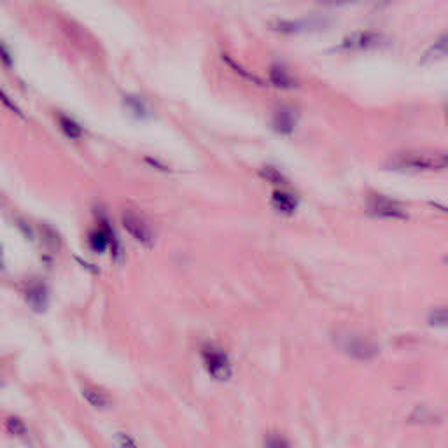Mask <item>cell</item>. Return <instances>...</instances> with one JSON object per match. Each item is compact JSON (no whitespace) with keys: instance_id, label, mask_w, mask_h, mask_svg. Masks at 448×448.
I'll list each match as a JSON object with an SVG mask.
<instances>
[{"instance_id":"1","label":"cell","mask_w":448,"mask_h":448,"mask_svg":"<svg viewBox=\"0 0 448 448\" xmlns=\"http://www.w3.org/2000/svg\"><path fill=\"white\" fill-rule=\"evenodd\" d=\"M387 170L396 172H440L448 168V152L434 149H411L391 156Z\"/></svg>"},{"instance_id":"2","label":"cell","mask_w":448,"mask_h":448,"mask_svg":"<svg viewBox=\"0 0 448 448\" xmlns=\"http://www.w3.org/2000/svg\"><path fill=\"white\" fill-rule=\"evenodd\" d=\"M119 222H121V228L135 244L142 245L145 249L154 247L156 244V231L152 228L151 222L137 210H132V208H126L119 214Z\"/></svg>"},{"instance_id":"3","label":"cell","mask_w":448,"mask_h":448,"mask_svg":"<svg viewBox=\"0 0 448 448\" xmlns=\"http://www.w3.org/2000/svg\"><path fill=\"white\" fill-rule=\"evenodd\" d=\"M200 356L205 364V370L214 380L226 382L233 373V366L228 359L226 352L222 350L221 347H217V345L205 341L200 347Z\"/></svg>"},{"instance_id":"4","label":"cell","mask_w":448,"mask_h":448,"mask_svg":"<svg viewBox=\"0 0 448 448\" xmlns=\"http://www.w3.org/2000/svg\"><path fill=\"white\" fill-rule=\"evenodd\" d=\"M366 212L377 219H406L408 212L403 204L380 193H370L366 198Z\"/></svg>"},{"instance_id":"5","label":"cell","mask_w":448,"mask_h":448,"mask_svg":"<svg viewBox=\"0 0 448 448\" xmlns=\"http://www.w3.org/2000/svg\"><path fill=\"white\" fill-rule=\"evenodd\" d=\"M387 37L377 30H359L354 34L347 35L343 41L338 44L337 51H370V49H377L386 46Z\"/></svg>"},{"instance_id":"6","label":"cell","mask_w":448,"mask_h":448,"mask_svg":"<svg viewBox=\"0 0 448 448\" xmlns=\"http://www.w3.org/2000/svg\"><path fill=\"white\" fill-rule=\"evenodd\" d=\"M340 345L347 356L357 361H371L378 356V345L363 334H343Z\"/></svg>"},{"instance_id":"7","label":"cell","mask_w":448,"mask_h":448,"mask_svg":"<svg viewBox=\"0 0 448 448\" xmlns=\"http://www.w3.org/2000/svg\"><path fill=\"white\" fill-rule=\"evenodd\" d=\"M23 301L26 303V307L35 314H44L49 308V301H51V291H49L48 284L39 278L28 280L21 289Z\"/></svg>"},{"instance_id":"8","label":"cell","mask_w":448,"mask_h":448,"mask_svg":"<svg viewBox=\"0 0 448 448\" xmlns=\"http://www.w3.org/2000/svg\"><path fill=\"white\" fill-rule=\"evenodd\" d=\"M328 25V19L319 18V16H305L301 19H278L275 21L274 30L280 34H308L315 30H323Z\"/></svg>"},{"instance_id":"9","label":"cell","mask_w":448,"mask_h":448,"mask_svg":"<svg viewBox=\"0 0 448 448\" xmlns=\"http://www.w3.org/2000/svg\"><path fill=\"white\" fill-rule=\"evenodd\" d=\"M95 222H98V224H102L104 226V230L107 231V237H109V254H111L112 261H114L116 265H121L125 263L126 260V249H125V244H123L121 237H119L118 230H116L114 222L109 219V215L105 214L104 210H98L97 217H95Z\"/></svg>"},{"instance_id":"10","label":"cell","mask_w":448,"mask_h":448,"mask_svg":"<svg viewBox=\"0 0 448 448\" xmlns=\"http://www.w3.org/2000/svg\"><path fill=\"white\" fill-rule=\"evenodd\" d=\"M82 401L95 411H109L114 408V397L104 389V387L93 386V384H82L79 387Z\"/></svg>"},{"instance_id":"11","label":"cell","mask_w":448,"mask_h":448,"mask_svg":"<svg viewBox=\"0 0 448 448\" xmlns=\"http://www.w3.org/2000/svg\"><path fill=\"white\" fill-rule=\"evenodd\" d=\"M298 123V112L294 107H289V105H282V107H277L274 111V116H271V130L275 134L282 135H291L296 128Z\"/></svg>"},{"instance_id":"12","label":"cell","mask_w":448,"mask_h":448,"mask_svg":"<svg viewBox=\"0 0 448 448\" xmlns=\"http://www.w3.org/2000/svg\"><path fill=\"white\" fill-rule=\"evenodd\" d=\"M2 431H4L8 436H11L12 440L23 441V443H28L32 434H30V427L25 420L19 417V415L9 413L2 419Z\"/></svg>"},{"instance_id":"13","label":"cell","mask_w":448,"mask_h":448,"mask_svg":"<svg viewBox=\"0 0 448 448\" xmlns=\"http://www.w3.org/2000/svg\"><path fill=\"white\" fill-rule=\"evenodd\" d=\"M271 205H274V207L277 208V212H280V214L293 215L294 212H296L300 201H298V197L293 191L284 188H277L274 193H271Z\"/></svg>"},{"instance_id":"14","label":"cell","mask_w":448,"mask_h":448,"mask_svg":"<svg viewBox=\"0 0 448 448\" xmlns=\"http://www.w3.org/2000/svg\"><path fill=\"white\" fill-rule=\"evenodd\" d=\"M86 245H88V249L93 252V254H97V256L107 254L109 237H107V231L104 230L102 224L95 222V226L88 231V235H86Z\"/></svg>"},{"instance_id":"15","label":"cell","mask_w":448,"mask_h":448,"mask_svg":"<svg viewBox=\"0 0 448 448\" xmlns=\"http://www.w3.org/2000/svg\"><path fill=\"white\" fill-rule=\"evenodd\" d=\"M270 82L275 88L280 89H294L298 88V81L294 79V75L287 71V67H284L282 63H274L270 67Z\"/></svg>"},{"instance_id":"16","label":"cell","mask_w":448,"mask_h":448,"mask_svg":"<svg viewBox=\"0 0 448 448\" xmlns=\"http://www.w3.org/2000/svg\"><path fill=\"white\" fill-rule=\"evenodd\" d=\"M58 126L60 130L63 132V135L71 138V141H81L82 138L81 125L72 118H69V116L58 114Z\"/></svg>"},{"instance_id":"17","label":"cell","mask_w":448,"mask_h":448,"mask_svg":"<svg viewBox=\"0 0 448 448\" xmlns=\"http://www.w3.org/2000/svg\"><path fill=\"white\" fill-rule=\"evenodd\" d=\"M111 443L112 448H141L138 447L137 438L132 433H128V431H116V433L112 434Z\"/></svg>"},{"instance_id":"18","label":"cell","mask_w":448,"mask_h":448,"mask_svg":"<svg viewBox=\"0 0 448 448\" xmlns=\"http://www.w3.org/2000/svg\"><path fill=\"white\" fill-rule=\"evenodd\" d=\"M260 175L265 181L270 182L271 186H275V188H285V186H287V179L282 175V172L278 170V168L271 167V165H267V167L261 168Z\"/></svg>"},{"instance_id":"19","label":"cell","mask_w":448,"mask_h":448,"mask_svg":"<svg viewBox=\"0 0 448 448\" xmlns=\"http://www.w3.org/2000/svg\"><path fill=\"white\" fill-rule=\"evenodd\" d=\"M424 56H426V58H440V56H448V30L433 42V46L429 48V51H427Z\"/></svg>"},{"instance_id":"20","label":"cell","mask_w":448,"mask_h":448,"mask_svg":"<svg viewBox=\"0 0 448 448\" xmlns=\"http://www.w3.org/2000/svg\"><path fill=\"white\" fill-rule=\"evenodd\" d=\"M427 323H429V326L433 328L448 330V305L447 307L436 308V310L431 312L429 317H427Z\"/></svg>"},{"instance_id":"21","label":"cell","mask_w":448,"mask_h":448,"mask_svg":"<svg viewBox=\"0 0 448 448\" xmlns=\"http://www.w3.org/2000/svg\"><path fill=\"white\" fill-rule=\"evenodd\" d=\"M265 448H293V445L280 433H270L265 438Z\"/></svg>"},{"instance_id":"22","label":"cell","mask_w":448,"mask_h":448,"mask_svg":"<svg viewBox=\"0 0 448 448\" xmlns=\"http://www.w3.org/2000/svg\"><path fill=\"white\" fill-rule=\"evenodd\" d=\"M222 58H224V62L228 63V65H230L231 69H235V71L238 72V74L242 75V78H245V79H249V81H252V82H256V84H261V81L258 78H256L254 74H251V72L247 71V69H244V67H240V65H238L237 62H235V60H230V56H222Z\"/></svg>"},{"instance_id":"23","label":"cell","mask_w":448,"mask_h":448,"mask_svg":"<svg viewBox=\"0 0 448 448\" xmlns=\"http://www.w3.org/2000/svg\"><path fill=\"white\" fill-rule=\"evenodd\" d=\"M0 102H2V104L6 105V107L9 109V111H12L15 112V114H18V116H23V112H21V109L18 107V104H16L15 100H11V97H9L8 93L4 91V88H0Z\"/></svg>"},{"instance_id":"24","label":"cell","mask_w":448,"mask_h":448,"mask_svg":"<svg viewBox=\"0 0 448 448\" xmlns=\"http://www.w3.org/2000/svg\"><path fill=\"white\" fill-rule=\"evenodd\" d=\"M126 104H128V107H130L132 111H134L135 114H138V116H145V112H147V107H145L144 102H142L141 98H137V97H128Z\"/></svg>"},{"instance_id":"25","label":"cell","mask_w":448,"mask_h":448,"mask_svg":"<svg viewBox=\"0 0 448 448\" xmlns=\"http://www.w3.org/2000/svg\"><path fill=\"white\" fill-rule=\"evenodd\" d=\"M0 62L4 63L6 67H12V55L2 41H0Z\"/></svg>"},{"instance_id":"26","label":"cell","mask_w":448,"mask_h":448,"mask_svg":"<svg viewBox=\"0 0 448 448\" xmlns=\"http://www.w3.org/2000/svg\"><path fill=\"white\" fill-rule=\"evenodd\" d=\"M357 2H366V0H321V4L333 6V8H341V6L357 4Z\"/></svg>"},{"instance_id":"27","label":"cell","mask_w":448,"mask_h":448,"mask_svg":"<svg viewBox=\"0 0 448 448\" xmlns=\"http://www.w3.org/2000/svg\"><path fill=\"white\" fill-rule=\"evenodd\" d=\"M18 228L21 230V233L25 235L26 238H30V240H35V230L32 226H30L28 222L18 221Z\"/></svg>"},{"instance_id":"28","label":"cell","mask_w":448,"mask_h":448,"mask_svg":"<svg viewBox=\"0 0 448 448\" xmlns=\"http://www.w3.org/2000/svg\"><path fill=\"white\" fill-rule=\"evenodd\" d=\"M4 387H6V378L2 377V375H0V391L4 389Z\"/></svg>"},{"instance_id":"29","label":"cell","mask_w":448,"mask_h":448,"mask_svg":"<svg viewBox=\"0 0 448 448\" xmlns=\"http://www.w3.org/2000/svg\"><path fill=\"white\" fill-rule=\"evenodd\" d=\"M4 263V254H2V245H0V267Z\"/></svg>"},{"instance_id":"30","label":"cell","mask_w":448,"mask_h":448,"mask_svg":"<svg viewBox=\"0 0 448 448\" xmlns=\"http://www.w3.org/2000/svg\"><path fill=\"white\" fill-rule=\"evenodd\" d=\"M447 261H448V260H447Z\"/></svg>"}]
</instances>
